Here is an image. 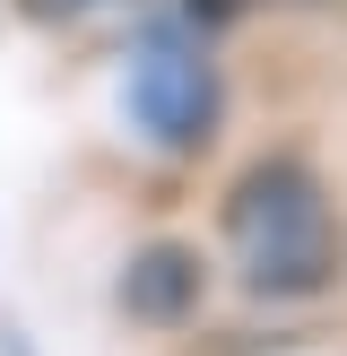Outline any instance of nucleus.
I'll return each mask as SVG.
<instances>
[{
    "mask_svg": "<svg viewBox=\"0 0 347 356\" xmlns=\"http://www.w3.org/2000/svg\"><path fill=\"white\" fill-rule=\"evenodd\" d=\"M226 243H235V270L252 296H312L339 270V218H330L321 183L304 165H252L226 191Z\"/></svg>",
    "mask_w": 347,
    "mask_h": 356,
    "instance_id": "nucleus-1",
    "label": "nucleus"
},
{
    "mask_svg": "<svg viewBox=\"0 0 347 356\" xmlns=\"http://www.w3.org/2000/svg\"><path fill=\"white\" fill-rule=\"evenodd\" d=\"M121 104H130L139 139H156L165 156H191L226 113V87H217V61L200 52L191 26H165L130 52V79H121Z\"/></svg>",
    "mask_w": 347,
    "mask_h": 356,
    "instance_id": "nucleus-2",
    "label": "nucleus"
},
{
    "mask_svg": "<svg viewBox=\"0 0 347 356\" xmlns=\"http://www.w3.org/2000/svg\"><path fill=\"white\" fill-rule=\"evenodd\" d=\"M200 296H208V270H200V252L174 243V235L139 243V252L121 261V313H130L139 330H183L191 313H200Z\"/></svg>",
    "mask_w": 347,
    "mask_h": 356,
    "instance_id": "nucleus-3",
    "label": "nucleus"
},
{
    "mask_svg": "<svg viewBox=\"0 0 347 356\" xmlns=\"http://www.w3.org/2000/svg\"><path fill=\"white\" fill-rule=\"evenodd\" d=\"M96 0H26V17H87Z\"/></svg>",
    "mask_w": 347,
    "mask_h": 356,
    "instance_id": "nucleus-4",
    "label": "nucleus"
}]
</instances>
